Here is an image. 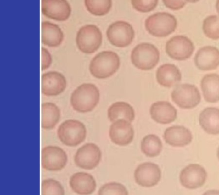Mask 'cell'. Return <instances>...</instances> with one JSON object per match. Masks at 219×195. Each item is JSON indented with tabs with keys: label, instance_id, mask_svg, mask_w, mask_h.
<instances>
[{
	"label": "cell",
	"instance_id": "83f0119b",
	"mask_svg": "<svg viewBox=\"0 0 219 195\" xmlns=\"http://www.w3.org/2000/svg\"><path fill=\"white\" fill-rule=\"evenodd\" d=\"M84 3L88 12L98 17L107 15L113 5V0H84Z\"/></svg>",
	"mask_w": 219,
	"mask_h": 195
},
{
	"label": "cell",
	"instance_id": "cb8c5ba5",
	"mask_svg": "<svg viewBox=\"0 0 219 195\" xmlns=\"http://www.w3.org/2000/svg\"><path fill=\"white\" fill-rule=\"evenodd\" d=\"M201 88L204 99L207 102L216 103L219 101V75L207 74L201 81Z\"/></svg>",
	"mask_w": 219,
	"mask_h": 195
},
{
	"label": "cell",
	"instance_id": "f546056e",
	"mask_svg": "<svg viewBox=\"0 0 219 195\" xmlns=\"http://www.w3.org/2000/svg\"><path fill=\"white\" fill-rule=\"evenodd\" d=\"M41 195H65V190L59 181L48 179L42 183Z\"/></svg>",
	"mask_w": 219,
	"mask_h": 195
},
{
	"label": "cell",
	"instance_id": "d4e9b609",
	"mask_svg": "<svg viewBox=\"0 0 219 195\" xmlns=\"http://www.w3.org/2000/svg\"><path fill=\"white\" fill-rule=\"evenodd\" d=\"M108 118L114 122L120 119L132 122L135 119V111L130 104L125 102H117L113 103L108 109Z\"/></svg>",
	"mask_w": 219,
	"mask_h": 195
},
{
	"label": "cell",
	"instance_id": "52a82bcc",
	"mask_svg": "<svg viewBox=\"0 0 219 195\" xmlns=\"http://www.w3.org/2000/svg\"><path fill=\"white\" fill-rule=\"evenodd\" d=\"M106 36L112 45L123 48L131 45L134 41L135 31L129 22L117 21L110 25L107 29Z\"/></svg>",
	"mask_w": 219,
	"mask_h": 195
},
{
	"label": "cell",
	"instance_id": "7c38bea8",
	"mask_svg": "<svg viewBox=\"0 0 219 195\" xmlns=\"http://www.w3.org/2000/svg\"><path fill=\"white\" fill-rule=\"evenodd\" d=\"M67 162L66 153L59 147L49 146L42 150L41 164L48 171H60L66 166Z\"/></svg>",
	"mask_w": 219,
	"mask_h": 195
},
{
	"label": "cell",
	"instance_id": "8fae6325",
	"mask_svg": "<svg viewBox=\"0 0 219 195\" xmlns=\"http://www.w3.org/2000/svg\"><path fill=\"white\" fill-rule=\"evenodd\" d=\"M41 12L48 19L64 22L69 19L71 8L67 0H41Z\"/></svg>",
	"mask_w": 219,
	"mask_h": 195
},
{
	"label": "cell",
	"instance_id": "ac0fdd59",
	"mask_svg": "<svg viewBox=\"0 0 219 195\" xmlns=\"http://www.w3.org/2000/svg\"><path fill=\"white\" fill-rule=\"evenodd\" d=\"M149 113L153 120L163 125L173 122L177 117V109L167 101L154 103L151 106Z\"/></svg>",
	"mask_w": 219,
	"mask_h": 195
},
{
	"label": "cell",
	"instance_id": "44dd1931",
	"mask_svg": "<svg viewBox=\"0 0 219 195\" xmlns=\"http://www.w3.org/2000/svg\"><path fill=\"white\" fill-rule=\"evenodd\" d=\"M64 39V33L58 25L47 21L42 22L41 41L43 45L56 47L61 45Z\"/></svg>",
	"mask_w": 219,
	"mask_h": 195
},
{
	"label": "cell",
	"instance_id": "d6986e66",
	"mask_svg": "<svg viewBox=\"0 0 219 195\" xmlns=\"http://www.w3.org/2000/svg\"><path fill=\"white\" fill-rule=\"evenodd\" d=\"M69 184L73 191L79 195H91L97 188L94 177L86 172L73 174L70 177Z\"/></svg>",
	"mask_w": 219,
	"mask_h": 195
},
{
	"label": "cell",
	"instance_id": "836d02e7",
	"mask_svg": "<svg viewBox=\"0 0 219 195\" xmlns=\"http://www.w3.org/2000/svg\"><path fill=\"white\" fill-rule=\"evenodd\" d=\"M52 57L49 51L45 47L41 49V70L44 71L48 69L52 64Z\"/></svg>",
	"mask_w": 219,
	"mask_h": 195
},
{
	"label": "cell",
	"instance_id": "6da1fadb",
	"mask_svg": "<svg viewBox=\"0 0 219 195\" xmlns=\"http://www.w3.org/2000/svg\"><path fill=\"white\" fill-rule=\"evenodd\" d=\"M100 93L96 86L83 83L78 86L71 95L70 102L73 109L79 113L90 112L99 102Z\"/></svg>",
	"mask_w": 219,
	"mask_h": 195
},
{
	"label": "cell",
	"instance_id": "d6a6232c",
	"mask_svg": "<svg viewBox=\"0 0 219 195\" xmlns=\"http://www.w3.org/2000/svg\"><path fill=\"white\" fill-rule=\"evenodd\" d=\"M162 1L164 6L172 11L182 9L187 3L185 0H162Z\"/></svg>",
	"mask_w": 219,
	"mask_h": 195
},
{
	"label": "cell",
	"instance_id": "e575fe53",
	"mask_svg": "<svg viewBox=\"0 0 219 195\" xmlns=\"http://www.w3.org/2000/svg\"><path fill=\"white\" fill-rule=\"evenodd\" d=\"M203 195H219V190H216V189L208 190L204 193Z\"/></svg>",
	"mask_w": 219,
	"mask_h": 195
},
{
	"label": "cell",
	"instance_id": "4fadbf2b",
	"mask_svg": "<svg viewBox=\"0 0 219 195\" xmlns=\"http://www.w3.org/2000/svg\"><path fill=\"white\" fill-rule=\"evenodd\" d=\"M161 170L153 163L146 162L137 167L134 172L136 183L143 187H152L158 184L161 179Z\"/></svg>",
	"mask_w": 219,
	"mask_h": 195
},
{
	"label": "cell",
	"instance_id": "7a4b0ae2",
	"mask_svg": "<svg viewBox=\"0 0 219 195\" xmlns=\"http://www.w3.org/2000/svg\"><path fill=\"white\" fill-rule=\"evenodd\" d=\"M175 16L166 12H156L149 15L145 20L146 31L153 37L163 38L173 33L177 27Z\"/></svg>",
	"mask_w": 219,
	"mask_h": 195
},
{
	"label": "cell",
	"instance_id": "3957f363",
	"mask_svg": "<svg viewBox=\"0 0 219 195\" xmlns=\"http://www.w3.org/2000/svg\"><path fill=\"white\" fill-rule=\"evenodd\" d=\"M119 66L120 58L116 53L104 51L93 58L89 70L93 76L98 79H105L115 73Z\"/></svg>",
	"mask_w": 219,
	"mask_h": 195
},
{
	"label": "cell",
	"instance_id": "f1b7e54d",
	"mask_svg": "<svg viewBox=\"0 0 219 195\" xmlns=\"http://www.w3.org/2000/svg\"><path fill=\"white\" fill-rule=\"evenodd\" d=\"M202 29L205 36L213 40H219V16L210 15L204 19Z\"/></svg>",
	"mask_w": 219,
	"mask_h": 195
},
{
	"label": "cell",
	"instance_id": "4316f807",
	"mask_svg": "<svg viewBox=\"0 0 219 195\" xmlns=\"http://www.w3.org/2000/svg\"><path fill=\"white\" fill-rule=\"evenodd\" d=\"M163 149V144L160 139L154 134L148 135L143 137L141 142V150L148 157L158 156Z\"/></svg>",
	"mask_w": 219,
	"mask_h": 195
},
{
	"label": "cell",
	"instance_id": "74e56055",
	"mask_svg": "<svg viewBox=\"0 0 219 195\" xmlns=\"http://www.w3.org/2000/svg\"><path fill=\"white\" fill-rule=\"evenodd\" d=\"M217 158H218L219 160V147L218 148V149H217Z\"/></svg>",
	"mask_w": 219,
	"mask_h": 195
},
{
	"label": "cell",
	"instance_id": "5b68a950",
	"mask_svg": "<svg viewBox=\"0 0 219 195\" xmlns=\"http://www.w3.org/2000/svg\"><path fill=\"white\" fill-rule=\"evenodd\" d=\"M102 39V33L97 26L93 24L86 25L80 28L77 32L76 46L83 53H94L100 47Z\"/></svg>",
	"mask_w": 219,
	"mask_h": 195
},
{
	"label": "cell",
	"instance_id": "8d00e7d4",
	"mask_svg": "<svg viewBox=\"0 0 219 195\" xmlns=\"http://www.w3.org/2000/svg\"><path fill=\"white\" fill-rule=\"evenodd\" d=\"M187 3H196L198 1H199L200 0H185Z\"/></svg>",
	"mask_w": 219,
	"mask_h": 195
},
{
	"label": "cell",
	"instance_id": "603a6c76",
	"mask_svg": "<svg viewBox=\"0 0 219 195\" xmlns=\"http://www.w3.org/2000/svg\"><path fill=\"white\" fill-rule=\"evenodd\" d=\"M199 123L204 131L208 134H219V109L208 107L202 111Z\"/></svg>",
	"mask_w": 219,
	"mask_h": 195
},
{
	"label": "cell",
	"instance_id": "5bb4252c",
	"mask_svg": "<svg viewBox=\"0 0 219 195\" xmlns=\"http://www.w3.org/2000/svg\"><path fill=\"white\" fill-rule=\"evenodd\" d=\"M207 178V173L204 167L197 164L188 165L182 169L180 174V182L182 187L195 189L204 185Z\"/></svg>",
	"mask_w": 219,
	"mask_h": 195
},
{
	"label": "cell",
	"instance_id": "1f68e13d",
	"mask_svg": "<svg viewBox=\"0 0 219 195\" xmlns=\"http://www.w3.org/2000/svg\"><path fill=\"white\" fill-rule=\"evenodd\" d=\"M132 8L138 12L149 13L156 9L159 0H131Z\"/></svg>",
	"mask_w": 219,
	"mask_h": 195
},
{
	"label": "cell",
	"instance_id": "9c48e42d",
	"mask_svg": "<svg viewBox=\"0 0 219 195\" xmlns=\"http://www.w3.org/2000/svg\"><path fill=\"white\" fill-rule=\"evenodd\" d=\"M194 50L195 46L191 40L182 35L173 36L166 44V52L168 55L177 61L188 59Z\"/></svg>",
	"mask_w": 219,
	"mask_h": 195
},
{
	"label": "cell",
	"instance_id": "9a60e30c",
	"mask_svg": "<svg viewBox=\"0 0 219 195\" xmlns=\"http://www.w3.org/2000/svg\"><path fill=\"white\" fill-rule=\"evenodd\" d=\"M109 136L113 143L121 146L131 143L134 136V128L131 122L120 119L113 122L110 126Z\"/></svg>",
	"mask_w": 219,
	"mask_h": 195
},
{
	"label": "cell",
	"instance_id": "484cf974",
	"mask_svg": "<svg viewBox=\"0 0 219 195\" xmlns=\"http://www.w3.org/2000/svg\"><path fill=\"white\" fill-rule=\"evenodd\" d=\"M61 114L58 106L54 103L46 102L41 106V126L46 130L54 128L60 119Z\"/></svg>",
	"mask_w": 219,
	"mask_h": 195
},
{
	"label": "cell",
	"instance_id": "30bf717a",
	"mask_svg": "<svg viewBox=\"0 0 219 195\" xmlns=\"http://www.w3.org/2000/svg\"><path fill=\"white\" fill-rule=\"evenodd\" d=\"M102 153L99 147L94 143H87L80 147L74 156L76 164L85 170H93L99 164Z\"/></svg>",
	"mask_w": 219,
	"mask_h": 195
},
{
	"label": "cell",
	"instance_id": "277c9868",
	"mask_svg": "<svg viewBox=\"0 0 219 195\" xmlns=\"http://www.w3.org/2000/svg\"><path fill=\"white\" fill-rule=\"evenodd\" d=\"M160 53L153 44L143 42L138 44L131 52V59L135 67L140 70H149L158 64Z\"/></svg>",
	"mask_w": 219,
	"mask_h": 195
},
{
	"label": "cell",
	"instance_id": "8992f818",
	"mask_svg": "<svg viewBox=\"0 0 219 195\" xmlns=\"http://www.w3.org/2000/svg\"><path fill=\"white\" fill-rule=\"evenodd\" d=\"M57 135L59 140L67 146H76L85 140L87 131L83 123L77 120L69 119L58 127Z\"/></svg>",
	"mask_w": 219,
	"mask_h": 195
},
{
	"label": "cell",
	"instance_id": "ba28073f",
	"mask_svg": "<svg viewBox=\"0 0 219 195\" xmlns=\"http://www.w3.org/2000/svg\"><path fill=\"white\" fill-rule=\"evenodd\" d=\"M173 102L180 108L191 109L196 107L201 101L200 92L195 85L182 84L177 86L171 93Z\"/></svg>",
	"mask_w": 219,
	"mask_h": 195
},
{
	"label": "cell",
	"instance_id": "7402d4cb",
	"mask_svg": "<svg viewBox=\"0 0 219 195\" xmlns=\"http://www.w3.org/2000/svg\"><path fill=\"white\" fill-rule=\"evenodd\" d=\"M156 79L160 85L165 87H171L177 85L182 79L179 69L172 64H163L156 71Z\"/></svg>",
	"mask_w": 219,
	"mask_h": 195
},
{
	"label": "cell",
	"instance_id": "4dcf8cb0",
	"mask_svg": "<svg viewBox=\"0 0 219 195\" xmlns=\"http://www.w3.org/2000/svg\"><path fill=\"white\" fill-rule=\"evenodd\" d=\"M98 195H128L127 189L121 183L111 182L102 186Z\"/></svg>",
	"mask_w": 219,
	"mask_h": 195
},
{
	"label": "cell",
	"instance_id": "d590c367",
	"mask_svg": "<svg viewBox=\"0 0 219 195\" xmlns=\"http://www.w3.org/2000/svg\"><path fill=\"white\" fill-rule=\"evenodd\" d=\"M215 7H216V11H217V13L218 15L219 16V0H216Z\"/></svg>",
	"mask_w": 219,
	"mask_h": 195
},
{
	"label": "cell",
	"instance_id": "e0dca14e",
	"mask_svg": "<svg viewBox=\"0 0 219 195\" xmlns=\"http://www.w3.org/2000/svg\"><path fill=\"white\" fill-rule=\"evenodd\" d=\"M194 61L200 70H215L219 66V50L215 46H204L196 53Z\"/></svg>",
	"mask_w": 219,
	"mask_h": 195
},
{
	"label": "cell",
	"instance_id": "2e32d148",
	"mask_svg": "<svg viewBox=\"0 0 219 195\" xmlns=\"http://www.w3.org/2000/svg\"><path fill=\"white\" fill-rule=\"evenodd\" d=\"M66 87V80L62 74L50 71L43 74L41 78V92L46 96L61 94Z\"/></svg>",
	"mask_w": 219,
	"mask_h": 195
},
{
	"label": "cell",
	"instance_id": "ffe728a7",
	"mask_svg": "<svg viewBox=\"0 0 219 195\" xmlns=\"http://www.w3.org/2000/svg\"><path fill=\"white\" fill-rule=\"evenodd\" d=\"M163 137L167 143L176 147L187 146L192 140L191 132L181 125H173L167 128Z\"/></svg>",
	"mask_w": 219,
	"mask_h": 195
}]
</instances>
